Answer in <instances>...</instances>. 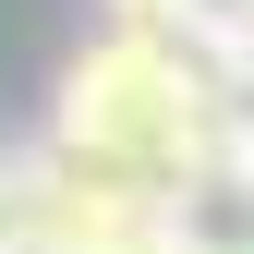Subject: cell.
<instances>
[{"label": "cell", "mask_w": 254, "mask_h": 254, "mask_svg": "<svg viewBox=\"0 0 254 254\" xmlns=\"http://www.w3.org/2000/svg\"><path fill=\"white\" fill-rule=\"evenodd\" d=\"M0 254H37V206H24V157H0Z\"/></svg>", "instance_id": "obj_3"}, {"label": "cell", "mask_w": 254, "mask_h": 254, "mask_svg": "<svg viewBox=\"0 0 254 254\" xmlns=\"http://www.w3.org/2000/svg\"><path fill=\"white\" fill-rule=\"evenodd\" d=\"M230 121H242V97L194 61V37H145V24H97L49 85V145L145 182L157 206L230 157Z\"/></svg>", "instance_id": "obj_1"}, {"label": "cell", "mask_w": 254, "mask_h": 254, "mask_svg": "<svg viewBox=\"0 0 254 254\" xmlns=\"http://www.w3.org/2000/svg\"><path fill=\"white\" fill-rule=\"evenodd\" d=\"M170 242L182 254H254V170H206L170 194Z\"/></svg>", "instance_id": "obj_2"}]
</instances>
